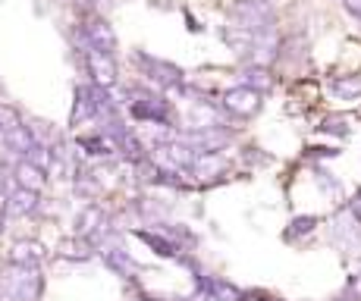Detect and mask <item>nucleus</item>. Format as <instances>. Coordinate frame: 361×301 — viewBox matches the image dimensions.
<instances>
[{
  "instance_id": "nucleus-1",
  "label": "nucleus",
  "mask_w": 361,
  "mask_h": 301,
  "mask_svg": "<svg viewBox=\"0 0 361 301\" xmlns=\"http://www.w3.org/2000/svg\"><path fill=\"white\" fill-rule=\"evenodd\" d=\"M41 292H44L41 270L6 264V270L0 273V298L4 301H38Z\"/></svg>"
},
{
  "instance_id": "nucleus-2",
  "label": "nucleus",
  "mask_w": 361,
  "mask_h": 301,
  "mask_svg": "<svg viewBox=\"0 0 361 301\" xmlns=\"http://www.w3.org/2000/svg\"><path fill=\"white\" fill-rule=\"evenodd\" d=\"M129 113L148 125H170V104L148 88H129Z\"/></svg>"
},
{
  "instance_id": "nucleus-3",
  "label": "nucleus",
  "mask_w": 361,
  "mask_h": 301,
  "mask_svg": "<svg viewBox=\"0 0 361 301\" xmlns=\"http://www.w3.org/2000/svg\"><path fill=\"white\" fill-rule=\"evenodd\" d=\"M230 19H233V29H242L248 35L274 32V13H270L267 4H258V0H239L230 10Z\"/></svg>"
},
{
  "instance_id": "nucleus-4",
  "label": "nucleus",
  "mask_w": 361,
  "mask_h": 301,
  "mask_svg": "<svg viewBox=\"0 0 361 301\" xmlns=\"http://www.w3.org/2000/svg\"><path fill=\"white\" fill-rule=\"evenodd\" d=\"M135 60H138V66H142V73L148 75L151 82H154L157 88H183V69L179 66H173V63H166V60H157V57H151V54H142L138 51L135 54Z\"/></svg>"
},
{
  "instance_id": "nucleus-5",
  "label": "nucleus",
  "mask_w": 361,
  "mask_h": 301,
  "mask_svg": "<svg viewBox=\"0 0 361 301\" xmlns=\"http://www.w3.org/2000/svg\"><path fill=\"white\" fill-rule=\"evenodd\" d=\"M220 110L226 116H235V120H248V116H255L261 110V91H255L248 85H235L224 94Z\"/></svg>"
},
{
  "instance_id": "nucleus-6",
  "label": "nucleus",
  "mask_w": 361,
  "mask_h": 301,
  "mask_svg": "<svg viewBox=\"0 0 361 301\" xmlns=\"http://www.w3.org/2000/svg\"><path fill=\"white\" fill-rule=\"evenodd\" d=\"M82 60H85V69H88V75H92V82L98 88H114L116 85V63L110 54H104V51H94L92 44H85V51H82Z\"/></svg>"
},
{
  "instance_id": "nucleus-7",
  "label": "nucleus",
  "mask_w": 361,
  "mask_h": 301,
  "mask_svg": "<svg viewBox=\"0 0 361 301\" xmlns=\"http://www.w3.org/2000/svg\"><path fill=\"white\" fill-rule=\"evenodd\" d=\"M82 38H85V44H92L94 51H104L114 57L116 51V35L110 29V23L104 16H85V23H82Z\"/></svg>"
},
{
  "instance_id": "nucleus-8",
  "label": "nucleus",
  "mask_w": 361,
  "mask_h": 301,
  "mask_svg": "<svg viewBox=\"0 0 361 301\" xmlns=\"http://www.w3.org/2000/svg\"><path fill=\"white\" fill-rule=\"evenodd\" d=\"M47 261V251L41 242L35 239H19L13 242L10 254H6V264H13V267H32V270H41V264Z\"/></svg>"
},
{
  "instance_id": "nucleus-9",
  "label": "nucleus",
  "mask_w": 361,
  "mask_h": 301,
  "mask_svg": "<svg viewBox=\"0 0 361 301\" xmlns=\"http://www.w3.org/2000/svg\"><path fill=\"white\" fill-rule=\"evenodd\" d=\"M92 120H98V97H94V85H79L75 88V104H73V113H69V123L85 125Z\"/></svg>"
},
{
  "instance_id": "nucleus-10",
  "label": "nucleus",
  "mask_w": 361,
  "mask_h": 301,
  "mask_svg": "<svg viewBox=\"0 0 361 301\" xmlns=\"http://www.w3.org/2000/svg\"><path fill=\"white\" fill-rule=\"evenodd\" d=\"M226 170H230V160L224 157V151L220 154H198V157L192 160V166H189V173L198 182H211V179L224 176Z\"/></svg>"
},
{
  "instance_id": "nucleus-11",
  "label": "nucleus",
  "mask_w": 361,
  "mask_h": 301,
  "mask_svg": "<svg viewBox=\"0 0 361 301\" xmlns=\"http://www.w3.org/2000/svg\"><path fill=\"white\" fill-rule=\"evenodd\" d=\"M41 207V195L29 188H10L6 192V216H32Z\"/></svg>"
},
{
  "instance_id": "nucleus-12",
  "label": "nucleus",
  "mask_w": 361,
  "mask_h": 301,
  "mask_svg": "<svg viewBox=\"0 0 361 301\" xmlns=\"http://www.w3.org/2000/svg\"><path fill=\"white\" fill-rule=\"evenodd\" d=\"M101 251V257H104V264H107L114 273H120L123 279H135L132 273H138V264L129 257V251L126 248H120L116 242H110V245H104V248H98Z\"/></svg>"
},
{
  "instance_id": "nucleus-13",
  "label": "nucleus",
  "mask_w": 361,
  "mask_h": 301,
  "mask_svg": "<svg viewBox=\"0 0 361 301\" xmlns=\"http://www.w3.org/2000/svg\"><path fill=\"white\" fill-rule=\"evenodd\" d=\"M135 239H142L145 245H148L151 251H154L157 257H170V261H179V254H183V248H179L176 242L170 239V235H164L161 229H135Z\"/></svg>"
},
{
  "instance_id": "nucleus-14",
  "label": "nucleus",
  "mask_w": 361,
  "mask_h": 301,
  "mask_svg": "<svg viewBox=\"0 0 361 301\" xmlns=\"http://www.w3.org/2000/svg\"><path fill=\"white\" fill-rule=\"evenodd\" d=\"M13 179H16L19 188H29V192H38L47 185V173L38 170L35 164H29V160H16L13 164Z\"/></svg>"
},
{
  "instance_id": "nucleus-15",
  "label": "nucleus",
  "mask_w": 361,
  "mask_h": 301,
  "mask_svg": "<svg viewBox=\"0 0 361 301\" xmlns=\"http://www.w3.org/2000/svg\"><path fill=\"white\" fill-rule=\"evenodd\" d=\"M79 148L88 154L92 160H114L116 154V145L114 138H107L104 132H94V135H79Z\"/></svg>"
},
{
  "instance_id": "nucleus-16",
  "label": "nucleus",
  "mask_w": 361,
  "mask_h": 301,
  "mask_svg": "<svg viewBox=\"0 0 361 301\" xmlns=\"http://www.w3.org/2000/svg\"><path fill=\"white\" fill-rule=\"evenodd\" d=\"M57 254L63 257V261H79V264H85V261H92V257H94V248H92V245H88L85 239L73 235V239H66L63 245H60Z\"/></svg>"
},
{
  "instance_id": "nucleus-17",
  "label": "nucleus",
  "mask_w": 361,
  "mask_h": 301,
  "mask_svg": "<svg viewBox=\"0 0 361 301\" xmlns=\"http://www.w3.org/2000/svg\"><path fill=\"white\" fill-rule=\"evenodd\" d=\"M333 97H339V101H358L361 97V75H343V79H336L330 85Z\"/></svg>"
},
{
  "instance_id": "nucleus-18",
  "label": "nucleus",
  "mask_w": 361,
  "mask_h": 301,
  "mask_svg": "<svg viewBox=\"0 0 361 301\" xmlns=\"http://www.w3.org/2000/svg\"><path fill=\"white\" fill-rule=\"evenodd\" d=\"M19 125H25L23 113H19V110L13 107V104H0V135H4V132L19 129Z\"/></svg>"
},
{
  "instance_id": "nucleus-19",
  "label": "nucleus",
  "mask_w": 361,
  "mask_h": 301,
  "mask_svg": "<svg viewBox=\"0 0 361 301\" xmlns=\"http://www.w3.org/2000/svg\"><path fill=\"white\" fill-rule=\"evenodd\" d=\"M317 223H321V220H317V216H311V214H308V216H295V220L289 223V229H286V239L293 242V239H298V235L314 233Z\"/></svg>"
},
{
  "instance_id": "nucleus-20",
  "label": "nucleus",
  "mask_w": 361,
  "mask_h": 301,
  "mask_svg": "<svg viewBox=\"0 0 361 301\" xmlns=\"http://www.w3.org/2000/svg\"><path fill=\"white\" fill-rule=\"evenodd\" d=\"M242 75H245V82H242V85H248V88H255V91L270 88V75H267V69H264V66H248Z\"/></svg>"
},
{
  "instance_id": "nucleus-21",
  "label": "nucleus",
  "mask_w": 361,
  "mask_h": 301,
  "mask_svg": "<svg viewBox=\"0 0 361 301\" xmlns=\"http://www.w3.org/2000/svg\"><path fill=\"white\" fill-rule=\"evenodd\" d=\"M321 132H327V135H339V138H345L349 135V123L345 120H339V116H327L321 125H317Z\"/></svg>"
},
{
  "instance_id": "nucleus-22",
  "label": "nucleus",
  "mask_w": 361,
  "mask_h": 301,
  "mask_svg": "<svg viewBox=\"0 0 361 301\" xmlns=\"http://www.w3.org/2000/svg\"><path fill=\"white\" fill-rule=\"evenodd\" d=\"M339 4H343L355 19H361V0H339Z\"/></svg>"
},
{
  "instance_id": "nucleus-23",
  "label": "nucleus",
  "mask_w": 361,
  "mask_h": 301,
  "mask_svg": "<svg viewBox=\"0 0 361 301\" xmlns=\"http://www.w3.org/2000/svg\"><path fill=\"white\" fill-rule=\"evenodd\" d=\"M126 301H148V295H129Z\"/></svg>"
},
{
  "instance_id": "nucleus-24",
  "label": "nucleus",
  "mask_w": 361,
  "mask_h": 301,
  "mask_svg": "<svg viewBox=\"0 0 361 301\" xmlns=\"http://www.w3.org/2000/svg\"><path fill=\"white\" fill-rule=\"evenodd\" d=\"M336 301H352V298H349V295H345V298H336Z\"/></svg>"
},
{
  "instance_id": "nucleus-25",
  "label": "nucleus",
  "mask_w": 361,
  "mask_h": 301,
  "mask_svg": "<svg viewBox=\"0 0 361 301\" xmlns=\"http://www.w3.org/2000/svg\"><path fill=\"white\" fill-rule=\"evenodd\" d=\"M258 4H267V0H258Z\"/></svg>"
}]
</instances>
